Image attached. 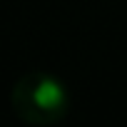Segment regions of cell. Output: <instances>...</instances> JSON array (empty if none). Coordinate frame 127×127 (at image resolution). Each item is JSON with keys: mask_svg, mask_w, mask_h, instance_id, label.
<instances>
[{"mask_svg": "<svg viewBox=\"0 0 127 127\" xmlns=\"http://www.w3.org/2000/svg\"><path fill=\"white\" fill-rule=\"evenodd\" d=\"M10 107L18 120L32 127H50L65 120L70 110V95L55 75L28 72L13 85Z\"/></svg>", "mask_w": 127, "mask_h": 127, "instance_id": "6da1fadb", "label": "cell"}]
</instances>
